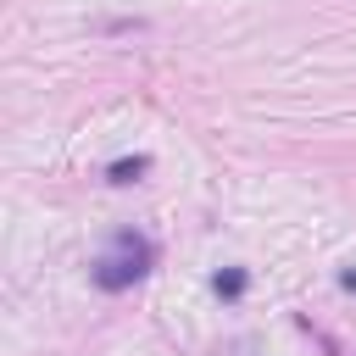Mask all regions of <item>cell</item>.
Returning <instances> with one entry per match:
<instances>
[{
	"mask_svg": "<svg viewBox=\"0 0 356 356\" xmlns=\"http://www.w3.org/2000/svg\"><path fill=\"white\" fill-rule=\"evenodd\" d=\"M150 239L145 234H134V228H122V234H111V245L95 256V284L100 289H128V284H139L145 273H150Z\"/></svg>",
	"mask_w": 356,
	"mask_h": 356,
	"instance_id": "cell-1",
	"label": "cell"
},
{
	"mask_svg": "<svg viewBox=\"0 0 356 356\" xmlns=\"http://www.w3.org/2000/svg\"><path fill=\"white\" fill-rule=\"evenodd\" d=\"M239 289H245V273H217V295H228V300H234Z\"/></svg>",
	"mask_w": 356,
	"mask_h": 356,
	"instance_id": "cell-3",
	"label": "cell"
},
{
	"mask_svg": "<svg viewBox=\"0 0 356 356\" xmlns=\"http://www.w3.org/2000/svg\"><path fill=\"white\" fill-rule=\"evenodd\" d=\"M345 289H356V273H345Z\"/></svg>",
	"mask_w": 356,
	"mask_h": 356,
	"instance_id": "cell-4",
	"label": "cell"
},
{
	"mask_svg": "<svg viewBox=\"0 0 356 356\" xmlns=\"http://www.w3.org/2000/svg\"><path fill=\"white\" fill-rule=\"evenodd\" d=\"M145 167H150L145 156H134V161H117V167H111V184H134V178H139Z\"/></svg>",
	"mask_w": 356,
	"mask_h": 356,
	"instance_id": "cell-2",
	"label": "cell"
}]
</instances>
